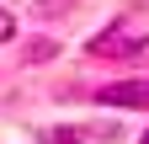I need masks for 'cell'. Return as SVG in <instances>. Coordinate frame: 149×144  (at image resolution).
I'll list each match as a JSON object with an SVG mask.
<instances>
[{
  "instance_id": "obj_1",
  "label": "cell",
  "mask_w": 149,
  "mask_h": 144,
  "mask_svg": "<svg viewBox=\"0 0 149 144\" xmlns=\"http://www.w3.org/2000/svg\"><path fill=\"white\" fill-rule=\"evenodd\" d=\"M96 101H101V107H149V75L107 80V85H96Z\"/></svg>"
},
{
  "instance_id": "obj_2",
  "label": "cell",
  "mask_w": 149,
  "mask_h": 144,
  "mask_svg": "<svg viewBox=\"0 0 149 144\" xmlns=\"http://www.w3.org/2000/svg\"><path fill=\"white\" fill-rule=\"evenodd\" d=\"M91 53H101V59H133V53H149V38H133V32H117V27H107L96 43H91Z\"/></svg>"
},
{
  "instance_id": "obj_3",
  "label": "cell",
  "mask_w": 149,
  "mask_h": 144,
  "mask_svg": "<svg viewBox=\"0 0 149 144\" xmlns=\"http://www.w3.org/2000/svg\"><path fill=\"white\" fill-rule=\"evenodd\" d=\"M96 134H112V128H48V144H80V139H96Z\"/></svg>"
},
{
  "instance_id": "obj_4",
  "label": "cell",
  "mask_w": 149,
  "mask_h": 144,
  "mask_svg": "<svg viewBox=\"0 0 149 144\" xmlns=\"http://www.w3.org/2000/svg\"><path fill=\"white\" fill-rule=\"evenodd\" d=\"M11 32H16V22H11V11H0V43H6Z\"/></svg>"
},
{
  "instance_id": "obj_5",
  "label": "cell",
  "mask_w": 149,
  "mask_h": 144,
  "mask_svg": "<svg viewBox=\"0 0 149 144\" xmlns=\"http://www.w3.org/2000/svg\"><path fill=\"white\" fill-rule=\"evenodd\" d=\"M144 144H149V128H144Z\"/></svg>"
}]
</instances>
